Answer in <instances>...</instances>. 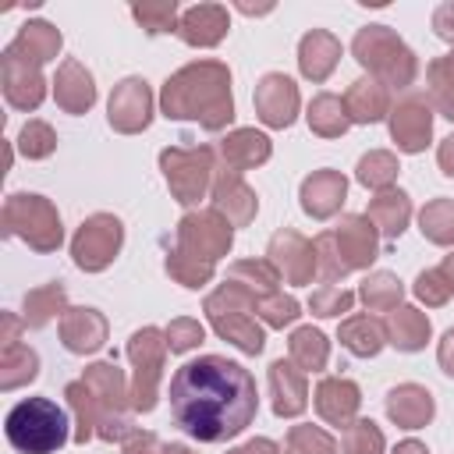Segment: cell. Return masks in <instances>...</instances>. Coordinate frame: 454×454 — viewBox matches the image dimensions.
Here are the masks:
<instances>
[{
	"mask_svg": "<svg viewBox=\"0 0 454 454\" xmlns=\"http://www.w3.org/2000/svg\"><path fill=\"white\" fill-rule=\"evenodd\" d=\"M227 454H280V447H277L270 436H252V440H245V443L231 447Z\"/></svg>",
	"mask_w": 454,
	"mask_h": 454,
	"instance_id": "obj_56",
	"label": "cell"
},
{
	"mask_svg": "<svg viewBox=\"0 0 454 454\" xmlns=\"http://www.w3.org/2000/svg\"><path fill=\"white\" fill-rule=\"evenodd\" d=\"M450 57H454V53H450Z\"/></svg>",
	"mask_w": 454,
	"mask_h": 454,
	"instance_id": "obj_63",
	"label": "cell"
},
{
	"mask_svg": "<svg viewBox=\"0 0 454 454\" xmlns=\"http://www.w3.org/2000/svg\"><path fill=\"white\" fill-rule=\"evenodd\" d=\"M309 372H301L291 358H273L270 362V397H273V415L277 419H298L309 408Z\"/></svg>",
	"mask_w": 454,
	"mask_h": 454,
	"instance_id": "obj_22",
	"label": "cell"
},
{
	"mask_svg": "<svg viewBox=\"0 0 454 454\" xmlns=\"http://www.w3.org/2000/svg\"><path fill=\"white\" fill-rule=\"evenodd\" d=\"M397 174H401V163H397V156H394L390 149H369V153L358 156V163H355V181H358L362 188H369V192H387V188H394Z\"/></svg>",
	"mask_w": 454,
	"mask_h": 454,
	"instance_id": "obj_40",
	"label": "cell"
},
{
	"mask_svg": "<svg viewBox=\"0 0 454 454\" xmlns=\"http://www.w3.org/2000/svg\"><path fill=\"white\" fill-rule=\"evenodd\" d=\"M163 454H195L192 447H184V443H167L163 447Z\"/></svg>",
	"mask_w": 454,
	"mask_h": 454,
	"instance_id": "obj_61",
	"label": "cell"
},
{
	"mask_svg": "<svg viewBox=\"0 0 454 454\" xmlns=\"http://www.w3.org/2000/svg\"><path fill=\"white\" fill-rule=\"evenodd\" d=\"M124 245V223L114 213H92L78 223L71 238V259L82 273H103Z\"/></svg>",
	"mask_w": 454,
	"mask_h": 454,
	"instance_id": "obj_10",
	"label": "cell"
},
{
	"mask_svg": "<svg viewBox=\"0 0 454 454\" xmlns=\"http://www.w3.org/2000/svg\"><path fill=\"white\" fill-rule=\"evenodd\" d=\"M163 333H167V348H170L174 355H188V351H195V348L206 340V326H202L199 319H192V316L170 319Z\"/></svg>",
	"mask_w": 454,
	"mask_h": 454,
	"instance_id": "obj_50",
	"label": "cell"
},
{
	"mask_svg": "<svg viewBox=\"0 0 454 454\" xmlns=\"http://www.w3.org/2000/svg\"><path fill=\"white\" fill-rule=\"evenodd\" d=\"M131 18L145 28V35H163V32H177L181 7L177 0H142L131 4Z\"/></svg>",
	"mask_w": 454,
	"mask_h": 454,
	"instance_id": "obj_43",
	"label": "cell"
},
{
	"mask_svg": "<svg viewBox=\"0 0 454 454\" xmlns=\"http://www.w3.org/2000/svg\"><path fill=\"white\" fill-rule=\"evenodd\" d=\"M426 103L454 124V57H436L426 67Z\"/></svg>",
	"mask_w": 454,
	"mask_h": 454,
	"instance_id": "obj_37",
	"label": "cell"
},
{
	"mask_svg": "<svg viewBox=\"0 0 454 454\" xmlns=\"http://www.w3.org/2000/svg\"><path fill=\"white\" fill-rule=\"evenodd\" d=\"M14 145L25 160H46V156L57 153V131L46 121H25Z\"/></svg>",
	"mask_w": 454,
	"mask_h": 454,
	"instance_id": "obj_47",
	"label": "cell"
},
{
	"mask_svg": "<svg viewBox=\"0 0 454 454\" xmlns=\"http://www.w3.org/2000/svg\"><path fill=\"white\" fill-rule=\"evenodd\" d=\"M0 85H4V99L7 106L21 110V114H32L39 110V103L46 99V78H43V67L18 57L11 46H4L0 53Z\"/></svg>",
	"mask_w": 454,
	"mask_h": 454,
	"instance_id": "obj_14",
	"label": "cell"
},
{
	"mask_svg": "<svg viewBox=\"0 0 454 454\" xmlns=\"http://www.w3.org/2000/svg\"><path fill=\"white\" fill-rule=\"evenodd\" d=\"M298 199H301L305 216H312V220H330V216L340 213V206H344V199H348V177H344L340 170H330V167L312 170V174L301 181Z\"/></svg>",
	"mask_w": 454,
	"mask_h": 454,
	"instance_id": "obj_23",
	"label": "cell"
},
{
	"mask_svg": "<svg viewBox=\"0 0 454 454\" xmlns=\"http://www.w3.org/2000/svg\"><path fill=\"white\" fill-rule=\"evenodd\" d=\"M387 128H390V142L397 145V153H408V156L426 153L433 138V106L426 103V96H404L390 106Z\"/></svg>",
	"mask_w": 454,
	"mask_h": 454,
	"instance_id": "obj_16",
	"label": "cell"
},
{
	"mask_svg": "<svg viewBox=\"0 0 454 454\" xmlns=\"http://www.w3.org/2000/svg\"><path fill=\"white\" fill-rule=\"evenodd\" d=\"M355 298H358V291H348V287H340V284H319V287L309 294L305 305H309V312H312L316 319H337V316L351 312Z\"/></svg>",
	"mask_w": 454,
	"mask_h": 454,
	"instance_id": "obj_46",
	"label": "cell"
},
{
	"mask_svg": "<svg viewBox=\"0 0 454 454\" xmlns=\"http://www.w3.org/2000/svg\"><path fill=\"white\" fill-rule=\"evenodd\" d=\"M340 450L344 454H383L387 436L372 419H355L351 426L340 429Z\"/></svg>",
	"mask_w": 454,
	"mask_h": 454,
	"instance_id": "obj_45",
	"label": "cell"
},
{
	"mask_svg": "<svg viewBox=\"0 0 454 454\" xmlns=\"http://www.w3.org/2000/svg\"><path fill=\"white\" fill-rule=\"evenodd\" d=\"M21 326H25V319H18L14 312H4V316H0V351H4V348L21 344V340H18Z\"/></svg>",
	"mask_w": 454,
	"mask_h": 454,
	"instance_id": "obj_54",
	"label": "cell"
},
{
	"mask_svg": "<svg viewBox=\"0 0 454 454\" xmlns=\"http://www.w3.org/2000/svg\"><path fill=\"white\" fill-rule=\"evenodd\" d=\"M436 362H440V369L454 380V326L440 337V344H436Z\"/></svg>",
	"mask_w": 454,
	"mask_h": 454,
	"instance_id": "obj_55",
	"label": "cell"
},
{
	"mask_svg": "<svg viewBox=\"0 0 454 454\" xmlns=\"http://www.w3.org/2000/svg\"><path fill=\"white\" fill-rule=\"evenodd\" d=\"M85 387L92 390L96 404H99V429L96 436L106 443H124V436L135 429L131 422V387L124 380V372L114 362H92L82 372Z\"/></svg>",
	"mask_w": 454,
	"mask_h": 454,
	"instance_id": "obj_7",
	"label": "cell"
},
{
	"mask_svg": "<svg viewBox=\"0 0 454 454\" xmlns=\"http://www.w3.org/2000/svg\"><path fill=\"white\" fill-rule=\"evenodd\" d=\"M351 57L362 64V71L387 89H411L419 74V57L411 46L390 28V25H362L351 39Z\"/></svg>",
	"mask_w": 454,
	"mask_h": 454,
	"instance_id": "obj_4",
	"label": "cell"
},
{
	"mask_svg": "<svg viewBox=\"0 0 454 454\" xmlns=\"http://www.w3.org/2000/svg\"><path fill=\"white\" fill-rule=\"evenodd\" d=\"M287 358L301 372H323L330 362V340L316 326H294L287 337Z\"/></svg>",
	"mask_w": 454,
	"mask_h": 454,
	"instance_id": "obj_36",
	"label": "cell"
},
{
	"mask_svg": "<svg viewBox=\"0 0 454 454\" xmlns=\"http://www.w3.org/2000/svg\"><path fill=\"white\" fill-rule=\"evenodd\" d=\"M216 156L227 170L234 174H245V170H255L262 167L270 156H273V142L266 131H255V128H234L227 131L220 142H216Z\"/></svg>",
	"mask_w": 454,
	"mask_h": 454,
	"instance_id": "obj_25",
	"label": "cell"
},
{
	"mask_svg": "<svg viewBox=\"0 0 454 454\" xmlns=\"http://www.w3.org/2000/svg\"><path fill=\"white\" fill-rule=\"evenodd\" d=\"M163 440L156 436V433H149V429H131L128 436H124V443H121V454H163Z\"/></svg>",
	"mask_w": 454,
	"mask_h": 454,
	"instance_id": "obj_52",
	"label": "cell"
},
{
	"mask_svg": "<svg viewBox=\"0 0 454 454\" xmlns=\"http://www.w3.org/2000/svg\"><path fill=\"white\" fill-rule=\"evenodd\" d=\"M57 330H60V344L71 355H96L110 333L106 316L92 305H67V312L57 319Z\"/></svg>",
	"mask_w": 454,
	"mask_h": 454,
	"instance_id": "obj_19",
	"label": "cell"
},
{
	"mask_svg": "<svg viewBox=\"0 0 454 454\" xmlns=\"http://www.w3.org/2000/svg\"><path fill=\"white\" fill-rule=\"evenodd\" d=\"M337 252L348 266V273L355 270H369L380 255V231L372 227V220L365 213H344L337 227H330Z\"/></svg>",
	"mask_w": 454,
	"mask_h": 454,
	"instance_id": "obj_17",
	"label": "cell"
},
{
	"mask_svg": "<svg viewBox=\"0 0 454 454\" xmlns=\"http://www.w3.org/2000/svg\"><path fill=\"white\" fill-rule=\"evenodd\" d=\"M266 259L273 262V270L280 273L284 284H312V277H319V266H316V245L298 234L294 227H280L270 245H266Z\"/></svg>",
	"mask_w": 454,
	"mask_h": 454,
	"instance_id": "obj_13",
	"label": "cell"
},
{
	"mask_svg": "<svg viewBox=\"0 0 454 454\" xmlns=\"http://www.w3.org/2000/svg\"><path fill=\"white\" fill-rule=\"evenodd\" d=\"M433 32H436V39L454 46V0H443L433 7Z\"/></svg>",
	"mask_w": 454,
	"mask_h": 454,
	"instance_id": "obj_53",
	"label": "cell"
},
{
	"mask_svg": "<svg viewBox=\"0 0 454 454\" xmlns=\"http://www.w3.org/2000/svg\"><path fill=\"white\" fill-rule=\"evenodd\" d=\"M340 64V39L326 28H309L298 39V71L309 82H326Z\"/></svg>",
	"mask_w": 454,
	"mask_h": 454,
	"instance_id": "obj_27",
	"label": "cell"
},
{
	"mask_svg": "<svg viewBox=\"0 0 454 454\" xmlns=\"http://www.w3.org/2000/svg\"><path fill=\"white\" fill-rule=\"evenodd\" d=\"M383 408H387V419L394 426H401V429H422L436 415V401H433V394L422 383H397V387H390Z\"/></svg>",
	"mask_w": 454,
	"mask_h": 454,
	"instance_id": "obj_26",
	"label": "cell"
},
{
	"mask_svg": "<svg viewBox=\"0 0 454 454\" xmlns=\"http://www.w3.org/2000/svg\"><path fill=\"white\" fill-rule=\"evenodd\" d=\"M227 284H234V287H241L248 298H266V294H277L280 287V273L273 270V262L270 259H238V262H231V270H227V277H223Z\"/></svg>",
	"mask_w": 454,
	"mask_h": 454,
	"instance_id": "obj_35",
	"label": "cell"
},
{
	"mask_svg": "<svg viewBox=\"0 0 454 454\" xmlns=\"http://www.w3.org/2000/svg\"><path fill=\"white\" fill-rule=\"evenodd\" d=\"M167 351H170L167 333L160 326H142L128 337V358L135 365V372H131V408L135 411H153L156 408Z\"/></svg>",
	"mask_w": 454,
	"mask_h": 454,
	"instance_id": "obj_9",
	"label": "cell"
},
{
	"mask_svg": "<svg viewBox=\"0 0 454 454\" xmlns=\"http://www.w3.org/2000/svg\"><path fill=\"white\" fill-rule=\"evenodd\" d=\"M312 404H316V415L326 422V426H351L358 419V408H362V390L355 380L348 376H323L312 390Z\"/></svg>",
	"mask_w": 454,
	"mask_h": 454,
	"instance_id": "obj_20",
	"label": "cell"
},
{
	"mask_svg": "<svg viewBox=\"0 0 454 454\" xmlns=\"http://www.w3.org/2000/svg\"><path fill=\"white\" fill-rule=\"evenodd\" d=\"M383 326H387V344H394L404 355L422 351L429 344V337H433L429 316L422 309H415V305H397L394 312H387Z\"/></svg>",
	"mask_w": 454,
	"mask_h": 454,
	"instance_id": "obj_29",
	"label": "cell"
},
{
	"mask_svg": "<svg viewBox=\"0 0 454 454\" xmlns=\"http://www.w3.org/2000/svg\"><path fill=\"white\" fill-rule=\"evenodd\" d=\"M305 121H309V131L319 135V138H340L351 128V117H348L344 99L337 92H316L309 99Z\"/></svg>",
	"mask_w": 454,
	"mask_h": 454,
	"instance_id": "obj_34",
	"label": "cell"
},
{
	"mask_svg": "<svg viewBox=\"0 0 454 454\" xmlns=\"http://www.w3.org/2000/svg\"><path fill=\"white\" fill-rule=\"evenodd\" d=\"M358 298H362V305L369 312H394L401 305V298H404V284L390 270H372L358 284Z\"/></svg>",
	"mask_w": 454,
	"mask_h": 454,
	"instance_id": "obj_38",
	"label": "cell"
},
{
	"mask_svg": "<svg viewBox=\"0 0 454 454\" xmlns=\"http://www.w3.org/2000/svg\"><path fill=\"white\" fill-rule=\"evenodd\" d=\"M238 11H241V14H270V11H273V4H262V7H252V4H238Z\"/></svg>",
	"mask_w": 454,
	"mask_h": 454,
	"instance_id": "obj_60",
	"label": "cell"
},
{
	"mask_svg": "<svg viewBox=\"0 0 454 454\" xmlns=\"http://www.w3.org/2000/svg\"><path fill=\"white\" fill-rule=\"evenodd\" d=\"M153 89L145 78L138 74H128L114 85L110 99H106V121L114 131L121 135H138L153 124Z\"/></svg>",
	"mask_w": 454,
	"mask_h": 454,
	"instance_id": "obj_12",
	"label": "cell"
},
{
	"mask_svg": "<svg viewBox=\"0 0 454 454\" xmlns=\"http://www.w3.org/2000/svg\"><path fill=\"white\" fill-rule=\"evenodd\" d=\"M39 376V355L28 344H14L0 351V390H18Z\"/></svg>",
	"mask_w": 454,
	"mask_h": 454,
	"instance_id": "obj_42",
	"label": "cell"
},
{
	"mask_svg": "<svg viewBox=\"0 0 454 454\" xmlns=\"http://www.w3.org/2000/svg\"><path fill=\"white\" fill-rule=\"evenodd\" d=\"M160 114L167 121H195L206 131H223L234 121L231 67L223 60H192L177 67L160 89Z\"/></svg>",
	"mask_w": 454,
	"mask_h": 454,
	"instance_id": "obj_2",
	"label": "cell"
},
{
	"mask_svg": "<svg viewBox=\"0 0 454 454\" xmlns=\"http://www.w3.org/2000/svg\"><path fill=\"white\" fill-rule=\"evenodd\" d=\"M50 85H53V99H57V106L64 114H74L78 117V114H89L96 106V78L74 57L60 60V67H57V74H53Z\"/></svg>",
	"mask_w": 454,
	"mask_h": 454,
	"instance_id": "obj_24",
	"label": "cell"
},
{
	"mask_svg": "<svg viewBox=\"0 0 454 454\" xmlns=\"http://www.w3.org/2000/svg\"><path fill=\"white\" fill-rule=\"evenodd\" d=\"M255 316H259L262 326H270V330H284V326H291V323L301 316V305H298L294 294L277 291V294H266V298L255 301Z\"/></svg>",
	"mask_w": 454,
	"mask_h": 454,
	"instance_id": "obj_48",
	"label": "cell"
},
{
	"mask_svg": "<svg viewBox=\"0 0 454 454\" xmlns=\"http://www.w3.org/2000/svg\"><path fill=\"white\" fill-rule=\"evenodd\" d=\"M390 106H394L390 103V89L383 82L369 78V74L355 78L348 85V92H344V110H348L351 124H376V121H383L390 114Z\"/></svg>",
	"mask_w": 454,
	"mask_h": 454,
	"instance_id": "obj_28",
	"label": "cell"
},
{
	"mask_svg": "<svg viewBox=\"0 0 454 454\" xmlns=\"http://www.w3.org/2000/svg\"><path fill=\"white\" fill-rule=\"evenodd\" d=\"M18 57H25V60H32V64H50L57 53H60V46H64V35H60V28L57 25H50V21H43V18H32V21H25L21 28H18V35L7 43Z\"/></svg>",
	"mask_w": 454,
	"mask_h": 454,
	"instance_id": "obj_32",
	"label": "cell"
},
{
	"mask_svg": "<svg viewBox=\"0 0 454 454\" xmlns=\"http://www.w3.org/2000/svg\"><path fill=\"white\" fill-rule=\"evenodd\" d=\"M170 415L199 443L241 436L259 411L255 376L223 355H199L170 376Z\"/></svg>",
	"mask_w": 454,
	"mask_h": 454,
	"instance_id": "obj_1",
	"label": "cell"
},
{
	"mask_svg": "<svg viewBox=\"0 0 454 454\" xmlns=\"http://www.w3.org/2000/svg\"><path fill=\"white\" fill-rule=\"evenodd\" d=\"M160 170L170 195L181 206H199L213 192L216 177V149L213 145H167L160 153Z\"/></svg>",
	"mask_w": 454,
	"mask_h": 454,
	"instance_id": "obj_8",
	"label": "cell"
},
{
	"mask_svg": "<svg viewBox=\"0 0 454 454\" xmlns=\"http://www.w3.org/2000/svg\"><path fill=\"white\" fill-rule=\"evenodd\" d=\"M0 223H4V234L21 238L32 252L46 255V252H57L64 245V223H60L57 206L35 192H11L4 199Z\"/></svg>",
	"mask_w": 454,
	"mask_h": 454,
	"instance_id": "obj_6",
	"label": "cell"
},
{
	"mask_svg": "<svg viewBox=\"0 0 454 454\" xmlns=\"http://www.w3.org/2000/svg\"><path fill=\"white\" fill-rule=\"evenodd\" d=\"M365 216L372 220V227L380 231V238L397 241V238L408 231V220H411V199H408V192H404V188L376 192V195L369 199Z\"/></svg>",
	"mask_w": 454,
	"mask_h": 454,
	"instance_id": "obj_30",
	"label": "cell"
},
{
	"mask_svg": "<svg viewBox=\"0 0 454 454\" xmlns=\"http://www.w3.org/2000/svg\"><path fill=\"white\" fill-rule=\"evenodd\" d=\"M64 397H67V408H71V419H74V443H89L99 429V404L92 397V390L85 387V380H71L64 387Z\"/></svg>",
	"mask_w": 454,
	"mask_h": 454,
	"instance_id": "obj_39",
	"label": "cell"
},
{
	"mask_svg": "<svg viewBox=\"0 0 454 454\" xmlns=\"http://www.w3.org/2000/svg\"><path fill=\"white\" fill-rule=\"evenodd\" d=\"M287 447H294L298 454H340L337 440H333L326 429L312 426V422L291 426V429H287Z\"/></svg>",
	"mask_w": 454,
	"mask_h": 454,
	"instance_id": "obj_49",
	"label": "cell"
},
{
	"mask_svg": "<svg viewBox=\"0 0 454 454\" xmlns=\"http://www.w3.org/2000/svg\"><path fill=\"white\" fill-rule=\"evenodd\" d=\"M231 32V14L223 4H192L181 11V21H177V39L184 46H195V50H209V46H220Z\"/></svg>",
	"mask_w": 454,
	"mask_h": 454,
	"instance_id": "obj_21",
	"label": "cell"
},
{
	"mask_svg": "<svg viewBox=\"0 0 454 454\" xmlns=\"http://www.w3.org/2000/svg\"><path fill=\"white\" fill-rule=\"evenodd\" d=\"M390 454H429V447H426L422 440H401Z\"/></svg>",
	"mask_w": 454,
	"mask_h": 454,
	"instance_id": "obj_58",
	"label": "cell"
},
{
	"mask_svg": "<svg viewBox=\"0 0 454 454\" xmlns=\"http://www.w3.org/2000/svg\"><path fill=\"white\" fill-rule=\"evenodd\" d=\"M280 454H298V450L294 447H280Z\"/></svg>",
	"mask_w": 454,
	"mask_h": 454,
	"instance_id": "obj_62",
	"label": "cell"
},
{
	"mask_svg": "<svg viewBox=\"0 0 454 454\" xmlns=\"http://www.w3.org/2000/svg\"><path fill=\"white\" fill-rule=\"evenodd\" d=\"M64 312H67V291L60 280L39 284V287L25 291V298H21V319L28 330H43L53 319H60Z\"/></svg>",
	"mask_w": 454,
	"mask_h": 454,
	"instance_id": "obj_33",
	"label": "cell"
},
{
	"mask_svg": "<svg viewBox=\"0 0 454 454\" xmlns=\"http://www.w3.org/2000/svg\"><path fill=\"white\" fill-rule=\"evenodd\" d=\"M4 433L18 454H57L74 436L67 411L50 397L18 401L4 419Z\"/></svg>",
	"mask_w": 454,
	"mask_h": 454,
	"instance_id": "obj_3",
	"label": "cell"
},
{
	"mask_svg": "<svg viewBox=\"0 0 454 454\" xmlns=\"http://www.w3.org/2000/svg\"><path fill=\"white\" fill-rule=\"evenodd\" d=\"M440 273L447 277V284H450V291H454V252H450V255H443V262H440Z\"/></svg>",
	"mask_w": 454,
	"mask_h": 454,
	"instance_id": "obj_59",
	"label": "cell"
},
{
	"mask_svg": "<svg viewBox=\"0 0 454 454\" xmlns=\"http://www.w3.org/2000/svg\"><path fill=\"white\" fill-rule=\"evenodd\" d=\"M411 291H415V298H419L426 309H440V305H447L450 294H454L450 284H447V277L440 273V266H436V270H422V273L415 277Z\"/></svg>",
	"mask_w": 454,
	"mask_h": 454,
	"instance_id": "obj_51",
	"label": "cell"
},
{
	"mask_svg": "<svg viewBox=\"0 0 454 454\" xmlns=\"http://www.w3.org/2000/svg\"><path fill=\"white\" fill-rule=\"evenodd\" d=\"M337 340L355 355V358H376L387 348V326L372 312H355L344 316L337 326Z\"/></svg>",
	"mask_w": 454,
	"mask_h": 454,
	"instance_id": "obj_31",
	"label": "cell"
},
{
	"mask_svg": "<svg viewBox=\"0 0 454 454\" xmlns=\"http://www.w3.org/2000/svg\"><path fill=\"white\" fill-rule=\"evenodd\" d=\"M255 117L273 128V131H284L294 124L298 110H301V96H298V85L294 78H287L284 71H266L259 82H255Z\"/></svg>",
	"mask_w": 454,
	"mask_h": 454,
	"instance_id": "obj_15",
	"label": "cell"
},
{
	"mask_svg": "<svg viewBox=\"0 0 454 454\" xmlns=\"http://www.w3.org/2000/svg\"><path fill=\"white\" fill-rule=\"evenodd\" d=\"M419 231L426 241H433L440 248H454V199H447V195L429 199L419 209Z\"/></svg>",
	"mask_w": 454,
	"mask_h": 454,
	"instance_id": "obj_41",
	"label": "cell"
},
{
	"mask_svg": "<svg viewBox=\"0 0 454 454\" xmlns=\"http://www.w3.org/2000/svg\"><path fill=\"white\" fill-rule=\"evenodd\" d=\"M436 163H440V170H443L447 177H454V131L436 145Z\"/></svg>",
	"mask_w": 454,
	"mask_h": 454,
	"instance_id": "obj_57",
	"label": "cell"
},
{
	"mask_svg": "<svg viewBox=\"0 0 454 454\" xmlns=\"http://www.w3.org/2000/svg\"><path fill=\"white\" fill-rule=\"evenodd\" d=\"M209 199H213V209L231 220V227H248V223L255 220V213H259V195H255V188H252L241 174H234V170H227V167L216 170Z\"/></svg>",
	"mask_w": 454,
	"mask_h": 454,
	"instance_id": "obj_18",
	"label": "cell"
},
{
	"mask_svg": "<svg viewBox=\"0 0 454 454\" xmlns=\"http://www.w3.org/2000/svg\"><path fill=\"white\" fill-rule=\"evenodd\" d=\"M174 238H177V245H174L177 252L195 255V259L216 266V259H223V255L231 252V245H234V227H231L227 216H220V213L209 206V209H192V213H184V216L177 220Z\"/></svg>",
	"mask_w": 454,
	"mask_h": 454,
	"instance_id": "obj_11",
	"label": "cell"
},
{
	"mask_svg": "<svg viewBox=\"0 0 454 454\" xmlns=\"http://www.w3.org/2000/svg\"><path fill=\"white\" fill-rule=\"evenodd\" d=\"M202 312L213 326V333L227 344H234L245 355H259L266 348V326L255 316V298H248L241 287L234 284H220L216 291L206 294Z\"/></svg>",
	"mask_w": 454,
	"mask_h": 454,
	"instance_id": "obj_5",
	"label": "cell"
},
{
	"mask_svg": "<svg viewBox=\"0 0 454 454\" xmlns=\"http://www.w3.org/2000/svg\"><path fill=\"white\" fill-rule=\"evenodd\" d=\"M163 270H167V277H170L174 284H181V287H188V291L206 287V284L213 280V273H216V266H213V262H202V259L184 255V252H177V248H174V252H167Z\"/></svg>",
	"mask_w": 454,
	"mask_h": 454,
	"instance_id": "obj_44",
	"label": "cell"
}]
</instances>
